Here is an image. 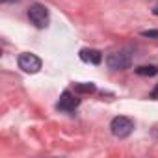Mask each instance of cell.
<instances>
[{
    "label": "cell",
    "mask_w": 158,
    "mask_h": 158,
    "mask_svg": "<svg viewBox=\"0 0 158 158\" xmlns=\"http://www.w3.org/2000/svg\"><path fill=\"white\" fill-rule=\"evenodd\" d=\"M110 130H112V134H114L115 138L125 139V138H128V136L132 134V130H134V121H132L130 117L117 115V117L112 119V123H110Z\"/></svg>",
    "instance_id": "obj_1"
},
{
    "label": "cell",
    "mask_w": 158,
    "mask_h": 158,
    "mask_svg": "<svg viewBox=\"0 0 158 158\" xmlns=\"http://www.w3.org/2000/svg\"><path fill=\"white\" fill-rule=\"evenodd\" d=\"M106 65L112 69V71H125V69H130L132 65V56L128 50H115L112 52L108 58H106Z\"/></svg>",
    "instance_id": "obj_2"
},
{
    "label": "cell",
    "mask_w": 158,
    "mask_h": 158,
    "mask_svg": "<svg viewBox=\"0 0 158 158\" xmlns=\"http://www.w3.org/2000/svg\"><path fill=\"white\" fill-rule=\"evenodd\" d=\"M28 19L35 28H47L48 26V10L43 4H32L28 10Z\"/></svg>",
    "instance_id": "obj_3"
},
{
    "label": "cell",
    "mask_w": 158,
    "mask_h": 158,
    "mask_svg": "<svg viewBox=\"0 0 158 158\" xmlns=\"http://www.w3.org/2000/svg\"><path fill=\"white\" fill-rule=\"evenodd\" d=\"M17 63H19V67H21L24 73H30V74H34V73H37V71L41 69V60H39L35 54H30V52L21 54L19 60H17Z\"/></svg>",
    "instance_id": "obj_4"
},
{
    "label": "cell",
    "mask_w": 158,
    "mask_h": 158,
    "mask_svg": "<svg viewBox=\"0 0 158 158\" xmlns=\"http://www.w3.org/2000/svg\"><path fill=\"white\" fill-rule=\"evenodd\" d=\"M78 104H80V99L76 95H73L71 91H63L56 108L61 110V112H74V108H78Z\"/></svg>",
    "instance_id": "obj_5"
},
{
    "label": "cell",
    "mask_w": 158,
    "mask_h": 158,
    "mask_svg": "<svg viewBox=\"0 0 158 158\" xmlns=\"http://www.w3.org/2000/svg\"><path fill=\"white\" fill-rule=\"evenodd\" d=\"M80 60L86 61V63L99 65V63L102 61V54H101L97 48H82V50H80Z\"/></svg>",
    "instance_id": "obj_6"
},
{
    "label": "cell",
    "mask_w": 158,
    "mask_h": 158,
    "mask_svg": "<svg viewBox=\"0 0 158 158\" xmlns=\"http://www.w3.org/2000/svg\"><path fill=\"white\" fill-rule=\"evenodd\" d=\"M74 91L82 93V95H88V93H95L97 88H95L93 82H80V84H74Z\"/></svg>",
    "instance_id": "obj_7"
},
{
    "label": "cell",
    "mask_w": 158,
    "mask_h": 158,
    "mask_svg": "<svg viewBox=\"0 0 158 158\" xmlns=\"http://www.w3.org/2000/svg\"><path fill=\"white\" fill-rule=\"evenodd\" d=\"M136 74H139V76H154V74H158V67L156 65H141V67L136 69Z\"/></svg>",
    "instance_id": "obj_8"
},
{
    "label": "cell",
    "mask_w": 158,
    "mask_h": 158,
    "mask_svg": "<svg viewBox=\"0 0 158 158\" xmlns=\"http://www.w3.org/2000/svg\"><path fill=\"white\" fill-rule=\"evenodd\" d=\"M141 37H149V39H158V30H143Z\"/></svg>",
    "instance_id": "obj_9"
},
{
    "label": "cell",
    "mask_w": 158,
    "mask_h": 158,
    "mask_svg": "<svg viewBox=\"0 0 158 158\" xmlns=\"http://www.w3.org/2000/svg\"><path fill=\"white\" fill-rule=\"evenodd\" d=\"M151 99H158V84H156V88L151 91Z\"/></svg>",
    "instance_id": "obj_10"
},
{
    "label": "cell",
    "mask_w": 158,
    "mask_h": 158,
    "mask_svg": "<svg viewBox=\"0 0 158 158\" xmlns=\"http://www.w3.org/2000/svg\"><path fill=\"white\" fill-rule=\"evenodd\" d=\"M152 15H156V17H158V4H156V6L152 8Z\"/></svg>",
    "instance_id": "obj_11"
},
{
    "label": "cell",
    "mask_w": 158,
    "mask_h": 158,
    "mask_svg": "<svg viewBox=\"0 0 158 158\" xmlns=\"http://www.w3.org/2000/svg\"><path fill=\"white\" fill-rule=\"evenodd\" d=\"M4 4H13V2H19V0H2Z\"/></svg>",
    "instance_id": "obj_12"
}]
</instances>
